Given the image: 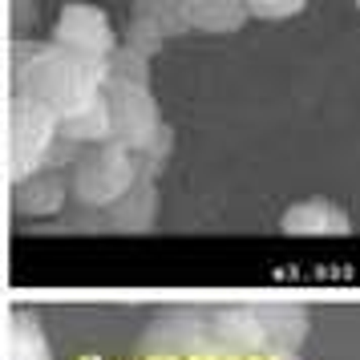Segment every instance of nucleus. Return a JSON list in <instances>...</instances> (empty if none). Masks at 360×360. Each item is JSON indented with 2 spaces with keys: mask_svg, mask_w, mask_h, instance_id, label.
Masks as SVG:
<instances>
[{
  "mask_svg": "<svg viewBox=\"0 0 360 360\" xmlns=\"http://www.w3.org/2000/svg\"><path fill=\"white\" fill-rule=\"evenodd\" d=\"M13 94L41 101L45 110H53L65 122L105 98V65L85 61L53 41L37 45L20 37L13 45Z\"/></svg>",
  "mask_w": 360,
  "mask_h": 360,
  "instance_id": "nucleus-1",
  "label": "nucleus"
},
{
  "mask_svg": "<svg viewBox=\"0 0 360 360\" xmlns=\"http://www.w3.org/2000/svg\"><path fill=\"white\" fill-rule=\"evenodd\" d=\"M82 146H73L61 134V117L45 110L41 101L13 94L8 114H4V166H8V182L20 186L41 170H61V166L77 162Z\"/></svg>",
  "mask_w": 360,
  "mask_h": 360,
  "instance_id": "nucleus-2",
  "label": "nucleus"
},
{
  "mask_svg": "<svg viewBox=\"0 0 360 360\" xmlns=\"http://www.w3.org/2000/svg\"><path fill=\"white\" fill-rule=\"evenodd\" d=\"M142 179V162L138 154L117 142H105V146H85L77 154V162L69 166V191H73V202L82 211L105 214L114 211L122 198L130 195Z\"/></svg>",
  "mask_w": 360,
  "mask_h": 360,
  "instance_id": "nucleus-3",
  "label": "nucleus"
},
{
  "mask_svg": "<svg viewBox=\"0 0 360 360\" xmlns=\"http://www.w3.org/2000/svg\"><path fill=\"white\" fill-rule=\"evenodd\" d=\"M142 356L146 360H219L211 336V311L198 308H166L142 332Z\"/></svg>",
  "mask_w": 360,
  "mask_h": 360,
  "instance_id": "nucleus-4",
  "label": "nucleus"
},
{
  "mask_svg": "<svg viewBox=\"0 0 360 360\" xmlns=\"http://www.w3.org/2000/svg\"><path fill=\"white\" fill-rule=\"evenodd\" d=\"M53 45L77 53L85 61H98V65H105L122 49L114 25L105 17V8L85 4V0H69L65 8L57 13V20H53Z\"/></svg>",
  "mask_w": 360,
  "mask_h": 360,
  "instance_id": "nucleus-5",
  "label": "nucleus"
},
{
  "mask_svg": "<svg viewBox=\"0 0 360 360\" xmlns=\"http://www.w3.org/2000/svg\"><path fill=\"white\" fill-rule=\"evenodd\" d=\"M211 336L219 348V360H259L271 352L267 328H263L259 304H231L211 311Z\"/></svg>",
  "mask_w": 360,
  "mask_h": 360,
  "instance_id": "nucleus-6",
  "label": "nucleus"
},
{
  "mask_svg": "<svg viewBox=\"0 0 360 360\" xmlns=\"http://www.w3.org/2000/svg\"><path fill=\"white\" fill-rule=\"evenodd\" d=\"M279 231L295 235V239H311V235L316 239H332V235H348L352 219L332 198H304V202H292L279 214Z\"/></svg>",
  "mask_w": 360,
  "mask_h": 360,
  "instance_id": "nucleus-7",
  "label": "nucleus"
},
{
  "mask_svg": "<svg viewBox=\"0 0 360 360\" xmlns=\"http://www.w3.org/2000/svg\"><path fill=\"white\" fill-rule=\"evenodd\" d=\"M69 198H73V191H69V170H41L33 179H25L20 186H13V207L25 219L61 214Z\"/></svg>",
  "mask_w": 360,
  "mask_h": 360,
  "instance_id": "nucleus-8",
  "label": "nucleus"
},
{
  "mask_svg": "<svg viewBox=\"0 0 360 360\" xmlns=\"http://www.w3.org/2000/svg\"><path fill=\"white\" fill-rule=\"evenodd\" d=\"M4 360H53L49 332L41 328L29 308H13L4 316V344H0Z\"/></svg>",
  "mask_w": 360,
  "mask_h": 360,
  "instance_id": "nucleus-9",
  "label": "nucleus"
},
{
  "mask_svg": "<svg viewBox=\"0 0 360 360\" xmlns=\"http://www.w3.org/2000/svg\"><path fill=\"white\" fill-rule=\"evenodd\" d=\"M158 223V186L154 174L142 170V179L130 195L117 202L114 211H105V231H122V235H142Z\"/></svg>",
  "mask_w": 360,
  "mask_h": 360,
  "instance_id": "nucleus-10",
  "label": "nucleus"
},
{
  "mask_svg": "<svg viewBox=\"0 0 360 360\" xmlns=\"http://www.w3.org/2000/svg\"><path fill=\"white\" fill-rule=\"evenodd\" d=\"M263 328H267V344L271 352H300V344L308 340V311L300 304H259Z\"/></svg>",
  "mask_w": 360,
  "mask_h": 360,
  "instance_id": "nucleus-11",
  "label": "nucleus"
},
{
  "mask_svg": "<svg viewBox=\"0 0 360 360\" xmlns=\"http://www.w3.org/2000/svg\"><path fill=\"white\" fill-rule=\"evenodd\" d=\"M182 4H186V25L214 37L239 33L247 25V17H251V8L243 0H182Z\"/></svg>",
  "mask_w": 360,
  "mask_h": 360,
  "instance_id": "nucleus-12",
  "label": "nucleus"
},
{
  "mask_svg": "<svg viewBox=\"0 0 360 360\" xmlns=\"http://www.w3.org/2000/svg\"><path fill=\"white\" fill-rule=\"evenodd\" d=\"M61 134H65L73 146H105V142H114V122H110V105L105 98L98 105H89L82 114H73L61 122Z\"/></svg>",
  "mask_w": 360,
  "mask_h": 360,
  "instance_id": "nucleus-13",
  "label": "nucleus"
},
{
  "mask_svg": "<svg viewBox=\"0 0 360 360\" xmlns=\"http://www.w3.org/2000/svg\"><path fill=\"white\" fill-rule=\"evenodd\" d=\"M134 17L162 25L166 37L191 33V25H186V4H182V0H134Z\"/></svg>",
  "mask_w": 360,
  "mask_h": 360,
  "instance_id": "nucleus-14",
  "label": "nucleus"
},
{
  "mask_svg": "<svg viewBox=\"0 0 360 360\" xmlns=\"http://www.w3.org/2000/svg\"><path fill=\"white\" fill-rule=\"evenodd\" d=\"M122 45L150 61V57H154V53L166 45V29H162V25H154V20L134 17V20H130V29H126V41H122Z\"/></svg>",
  "mask_w": 360,
  "mask_h": 360,
  "instance_id": "nucleus-15",
  "label": "nucleus"
},
{
  "mask_svg": "<svg viewBox=\"0 0 360 360\" xmlns=\"http://www.w3.org/2000/svg\"><path fill=\"white\" fill-rule=\"evenodd\" d=\"M105 77H114V82H150V61L122 45V49L105 61Z\"/></svg>",
  "mask_w": 360,
  "mask_h": 360,
  "instance_id": "nucleus-16",
  "label": "nucleus"
},
{
  "mask_svg": "<svg viewBox=\"0 0 360 360\" xmlns=\"http://www.w3.org/2000/svg\"><path fill=\"white\" fill-rule=\"evenodd\" d=\"M308 4H311V0H259V4H251V17H259V20H288V17H300Z\"/></svg>",
  "mask_w": 360,
  "mask_h": 360,
  "instance_id": "nucleus-17",
  "label": "nucleus"
},
{
  "mask_svg": "<svg viewBox=\"0 0 360 360\" xmlns=\"http://www.w3.org/2000/svg\"><path fill=\"white\" fill-rule=\"evenodd\" d=\"M13 25H20V33L33 25V0H13Z\"/></svg>",
  "mask_w": 360,
  "mask_h": 360,
  "instance_id": "nucleus-18",
  "label": "nucleus"
},
{
  "mask_svg": "<svg viewBox=\"0 0 360 360\" xmlns=\"http://www.w3.org/2000/svg\"><path fill=\"white\" fill-rule=\"evenodd\" d=\"M259 360H300V352H267V356Z\"/></svg>",
  "mask_w": 360,
  "mask_h": 360,
  "instance_id": "nucleus-19",
  "label": "nucleus"
},
{
  "mask_svg": "<svg viewBox=\"0 0 360 360\" xmlns=\"http://www.w3.org/2000/svg\"><path fill=\"white\" fill-rule=\"evenodd\" d=\"M243 4H247V8H251V4H259V0H243Z\"/></svg>",
  "mask_w": 360,
  "mask_h": 360,
  "instance_id": "nucleus-20",
  "label": "nucleus"
},
{
  "mask_svg": "<svg viewBox=\"0 0 360 360\" xmlns=\"http://www.w3.org/2000/svg\"><path fill=\"white\" fill-rule=\"evenodd\" d=\"M356 4H360V0H356Z\"/></svg>",
  "mask_w": 360,
  "mask_h": 360,
  "instance_id": "nucleus-21",
  "label": "nucleus"
}]
</instances>
